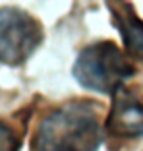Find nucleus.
<instances>
[{"instance_id":"obj_1","label":"nucleus","mask_w":143,"mask_h":151,"mask_svg":"<svg viewBox=\"0 0 143 151\" xmlns=\"http://www.w3.org/2000/svg\"><path fill=\"white\" fill-rule=\"evenodd\" d=\"M101 139L97 107L79 99L54 107L39 120L31 151H97Z\"/></svg>"},{"instance_id":"obj_2","label":"nucleus","mask_w":143,"mask_h":151,"mask_svg":"<svg viewBox=\"0 0 143 151\" xmlns=\"http://www.w3.org/2000/svg\"><path fill=\"white\" fill-rule=\"evenodd\" d=\"M134 74L135 66L112 41L87 45L79 50L74 64V78L77 83L103 95H114Z\"/></svg>"},{"instance_id":"obj_3","label":"nucleus","mask_w":143,"mask_h":151,"mask_svg":"<svg viewBox=\"0 0 143 151\" xmlns=\"http://www.w3.org/2000/svg\"><path fill=\"white\" fill-rule=\"evenodd\" d=\"M45 31L41 22L21 8H0V62L21 66L41 47Z\"/></svg>"},{"instance_id":"obj_4","label":"nucleus","mask_w":143,"mask_h":151,"mask_svg":"<svg viewBox=\"0 0 143 151\" xmlns=\"http://www.w3.org/2000/svg\"><path fill=\"white\" fill-rule=\"evenodd\" d=\"M104 128L112 138H143V97L132 89H118L112 95Z\"/></svg>"},{"instance_id":"obj_5","label":"nucleus","mask_w":143,"mask_h":151,"mask_svg":"<svg viewBox=\"0 0 143 151\" xmlns=\"http://www.w3.org/2000/svg\"><path fill=\"white\" fill-rule=\"evenodd\" d=\"M112 23L120 31L126 54L135 60H143V19L135 14L130 2H108Z\"/></svg>"},{"instance_id":"obj_6","label":"nucleus","mask_w":143,"mask_h":151,"mask_svg":"<svg viewBox=\"0 0 143 151\" xmlns=\"http://www.w3.org/2000/svg\"><path fill=\"white\" fill-rule=\"evenodd\" d=\"M21 136L8 122L0 120V151H19Z\"/></svg>"}]
</instances>
